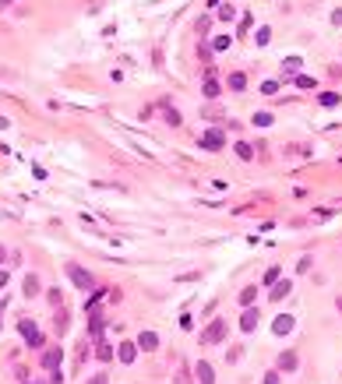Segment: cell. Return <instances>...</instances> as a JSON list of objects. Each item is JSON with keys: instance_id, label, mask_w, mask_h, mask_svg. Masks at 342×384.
<instances>
[{"instance_id": "3", "label": "cell", "mask_w": 342, "mask_h": 384, "mask_svg": "<svg viewBox=\"0 0 342 384\" xmlns=\"http://www.w3.org/2000/svg\"><path fill=\"white\" fill-rule=\"evenodd\" d=\"M226 331H230V328H226V321L219 317V321H212L205 331H201V345H219L222 338H226Z\"/></svg>"}, {"instance_id": "33", "label": "cell", "mask_w": 342, "mask_h": 384, "mask_svg": "<svg viewBox=\"0 0 342 384\" xmlns=\"http://www.w3.org/2000/svg\"><path fill=\"white\" fill-rule=\"evenodd\" d=\"M7 127H11V124H7V120H4V117H0V131H7Z\"/></svg>"}, {"instance_id": "10", "label": "cell", "mask_w": 342, "mask_h": 384, "mask_svg": "<svg viewBox=\"0 0 342 384\" xmlns=\"http://www.w3.org/2000/svg\"><path fill=\"white\" fill-rule=\"evenodd\" d=\"M289 289H293V282H289V279H279V282L272 286L268 300H282V296H289Z\"/></svg>"}, {"instance_id": "21", "label": "cell", "mask_w": 342, "mask_h": 384, "mask_svg": "<svg viewBox=\"0 0 342 384\" xmlns=\"http://www.w3.org/2000/svg\"><path fill=\"white\" fill-rule=\"evenodd\" d=\"M254 124L257 127H268L272 124V113H254Z\"/></svg>"}, {"instance_id": "19", "label": "cell", "mask_w": 342, "mask_h": 384, "mask_svg": "<svg viewBox=\"0 0 342 384\" xmlns=\"http://www.w3.org/2000/svg\"><path fill=\"white\" fill-rule=\"evenodd\" d=\"M254 296H257V289H254V286H247V289L240 293V303H244V307H251V303H254Z\"/></svg>"}, {"instance_id": "2", "label": "cell", "mask_w": 342, "mask_h": 384, "mask_svg": "<svg viewBox=\"0 0 342 384\" xmlns=\"http://www.w3.org/2000/svg\"><path fill=\"white\" fill-rule=\"evenodd\" d=\"M18 331H21V338H25V345H32V349H43V331L35 328L28 317L25 321H18Z\"/></svg>"}, {"instance_id": "18", "label": "cell", "mask_w": 342, "mask_h": 384, "mask_svg": "<svg viewBox=\"0 0 342 384\" xmlns=\"http://www.w3.org/2000/svg\"><path fill=\"white\" fill-rule=\"evenodd\" d=\"M300 64H303L300 57H286V60H282V67H286L289 74H296V71H300Z\"/></svg>"}, {"instance_id": "20", "label": "cell", "mask_w": 342, "mask_h": 384, "mask_svg": "<svg viewBox=\"0 0 342 384\" xmlns=\"http://www.w3.org/2000/svg\"><path fill=\"white\" fill-rule=\"evenodd\" d=\"M237 155H240V159H254V148L240 141V145H237Z\"/></svg>"}, {"instance_id": "5", "label": "cell", "mask_w": 342, "mask_h": 384, "mask_svg": "<svg viewBox=\"0 0 342 384\" xmlns=\"http://www.w3.org/2000/svg\"><path fill=\"white\" fill-rule=\"evenodd\" d=\"M226 145V134L215 127V131H205V138H201V148H208V152H219Z\"/></svg>"}, {"instance_id": "32", "label": "cell", "mask_w": 342, "mask_h": 384, "mask_svg": "<svg viewBox=\"0 0 342 384\" xmlns=\"http://www.w3.org/2000/svg\"><path fill=\"white\" fill-rule=\"evenodd\" d=\"M4 261H7V250H4V247H0V264H4Z\"/></svg>"}, {"instance_id": "15", "label": "cell", "mask_w": 342, "mask_h": 384, "mask_svg": "<svg viewBox=\"0 0 342 384\" xmlns=\"http://www.w3.org/2000/svg\"><path fill=\"white\" fill-rule=\"evenodd\" d=\"M201 92H205L208 99H215V95H219L222 88H219V81H215V78H205V88H201Z\"/></svg>"}, {"instance_id": "30", "label": "cell", "mask_w": 342, "mask_h": 384, "mask_svg": "<svg viewBox=\"0 0 342 384\" xmlns=\"http://www.w3.org/2000/svg\"><path fill=\"white\" fill-rule=\"evenodd\" d=\"M332 21H335V25H342V7H339V11L332 14Z\"/></svg>"}, {"instance_id": "17", "label": "cell", "mask_w": 342, "mask_h": 384, "mask_svg": "<svg viewBox=\"0 0 342 384\" xmlns=\"http://www.w3.org/2000/svg\"><path fill=\"white\" fill-rule=\"evenodd\" d=\"M293 81H296V88H318L314 78H307V74H293Z\"/></svg>"}, {"instance_id": "23", "label": "cell", "mask_w": 342, "mask_h": 384, "mask_svg": "<svg viewBox=\"0 0 342 384\" xmlns=\"http://www.w3.org/2000/svg\"><path fill=\"white\" fill-rule=\"evenodd\" d=\"M339 102V92H321V106H335Z\"/></svg>"}, {"instance_id": "4", "label": "cell", "mask_w": 342, "mask_h": 384, "mask_svg": "<svg viewBox=\"0 0 342 384\" xmlns=\"http://www.w3.org/2000/svg\"><path fill=\"white\" fill-rule=\"evenodd\" d=\"M296 367H300V356H296L293 349L279 353V360H275V370H279V374H296Z\"/></svg>"}, {"instance_id": "9", "label": "cell", "mask_w": 342, "mask_h": 384, "mask_svg": "<svg viewBox=\"0 0 342 384\" xmlns=\"http://www.w3.org/2000/svg\"><path fill=\"white\" fill-rule=\"evenodd\" d=\"M138 349H141V345H138V342H120V349H117V356H120L124 363H134V356H138Z\"/></svg>"}, {"instance_id": "27", "label": "cell", "mask_w": 342, "mask_h": 384, "mask_svg": "<svg viewBox=\"0 0 342 384\" xmlns=\"http://www.w3.org/2000/svg\"><path fill=\"white\" fill-rule=\"evenodd\" d=\"M219 18H222V21H230V18H237V11H233V7H219Z\"/></svg>"}, {"instance_id": "28", "label": "cell", "mask_w": 342, "mask_h": 384, "mask_svg": "<svg viewBox=\"0 0 342 384\" xmlns=\"http://www.w3.org/2000/svg\"><path fill=\"white\" fill-rule=\"evenodd\" d=\"M264 384H279V370H268V374H264Z\"/></svg>"}, {"instance_id": "35", "label": "cell", "mask_w": 342, "mask_h": 384, "mask_svg": "<svg viewBox=\"0 0 342 384\" xmlns=\"http://www.w3.org/2000/svg\"><path fill=\"white\" fill-rule=\"evenodd\" d=\"M339 310H342V296H339Z\"/></svg>"}, {"instance_id": "11", "label": "cell", "mask_w": 342, "mask_h": 384, "mask_svg": "<svg viewBox=\"0 0 342 384\" xmlns=\"http://www.w3.org/2000/svg\"><path fill=\"white\" fill-rule=\"evenodd\" d=\"M240 328H244V331H254V328H257V310H254V307H247V310H244Z\"/></svg>"}, {"instance_id": "7", "label": "cell", "mask_w": 342, "mask_h": 384, "mask_svg": "<svg viewBox=\"0 0 342 384\" xmlns=\"http://www.w3.org/2000/svg\"><path fill=\"white\" fill-rule=\"evenodd\" d=\"M138 345H141L145 353H156V349H159V335H156V331H141V335H138Z\"/></svg>"}, {"instance_id": "24", "label": "cell", "mask_w": 342, "mask_h": 384, "mask_svg": "<svg viewBox=\"0 0 342 384\" xmlns=\"http://www.w3.org/2000/svg\"><path fill=\"white\" fill-rule=\"evenodd\" d=\"M261 92H264V95H275V92H279V85H275V81H268V78H264V81H261Z\"/></svg>"}, {"instance_id": "25", "label": "cell", "mask_w": 342, "mask_h": 384, "mask_svg": "<svg viewBox=\"0 0 342 384\" xmlns=\"http://www.w3.org/2000/svg\"><path fill=\"white\" fill-rule=\"evenodd\" d=\"M95 356L106 363V360H113V349H109V345H99V349H95Z\"/></svg>"}, {"instance_id": "36", "label": "cell", "mask_w": 342, "mask_h": 384, "mask_svg": "<svg viewBox=\"0 0 342 384\" xmlns=\"http://www.w3.org/2000/svg\"><path fill=\"white\" fill-rule=\"evenodd\" d=\"M32 384H43V381H32Z\"/></svg>"}, {"instance_id": "8", "label": "cell", "mask_w": 342, "mask_h": 384, "mask_svg": "<svg viewBox=\"0 0 342 384\" xmlns=\"http://www.w3.org/2000/svg\"><path fill=\"white\" fill-rule=\"evenodd\" d=\"M293 324H296V317H293V314H282V317H275L272 331H275V335H289V331H293Z\"/></svg>"}, {"instance_id": "31", "label": "cell", "mask_w": 342, "mask_h": 384, "mask_svg": "<svg viewBox=\"0 0 342 384\" xmlns=\"http://www.w3.org/2000/svg\"><path fill=\"white\" fill-rule=\"evenodd\" d=\"M7 286V272H0V289H4Z\"/></svg>"}, {"instance_id": "13", "label": "cell", "mask_w": 342, "mask_h": 384, "mask_svg": "<svg viewBox=\"0 0 342 384\" xmlns=\"http://www.w3.org/2000/svg\"><path fill=\"white\" fill-rule=\"evenodd\" d=\"M21 293L32 300V296H39V279H35V275H25V286H21Z\"/></svg>"}, {"instance_id": "29", "label": "cell", "mask_w": 342, "mask_h": 384, "mask_svg": "<svg viewBox=\"0 0 342 384\" xmlns=\"http://www.w3.org/2000/svg\"><path fill=\"white\" fill-rule=\"evenodd\" d=\"M88 384H106V374H95V377H92Z\"/></svg>"}, {"instance_id": "16", "label": "cell", "mask_w": 342, "mask_h": 384, "mask_svg": "<svg viewBox=\"0 0 342 384\" xmlns=\"http://www.w3.org/2000/svg\"><path fill=\"white\" fill-rule=\"evenodd\" d=\"M212 50H215V53L230 50V35H215V39H212Z\"/></svg>"}, {"instance_id": "34", "label": "cell", "mask_w": 342, "mask_h": 384, "mask_svg": "<svg viewBox=\"0 0 342 384\" xmlns=\"http://www.w3.org/2000/svg\"><path fill=\"white\" fill-rule=\"evenodd\" d=\"M7 4H14V0H0V11H4V7H7Z\"/></svg>"}, {"instance_id": "26", "label": "cell", "mask_w": 342, "mask_h": 384, "mask_svg": "<svg viewBox=\"0 0 342 384\" xmlns=\"http://www.w3.org/2000/svg\"><path fill=\"white\" fill-rule=\"evenodd\" d=\"M268 39H272L268 28H257V46H268Z\"/></svg>"}, {"instance_id": "1", "label": "cell", "mask_w": 342, "mask_h": 384, "mask_svg": "<svg viewBox=\"0 0 342 384\" xmlns=\"http://www.w3.org/2000/svg\"><path fill=\"white\" fill-rule=\"evenodd\" d=\"M64 272H67V279H71L74 286H78V289H85V293H92V289H95V279H92V275L85 272L82 264H74V261H67V264H64Z\"/></svg>"}, {"instance_id": "14", "label": "cell", "mask_w": 342, "mask_h": 384, "mask_svg": "<svg viewBox=\"0 0 342 384\" xmlns=\"http://www.w3.org/2000/svg\"><path fill=\"white\" fill-rule=\"evenodd\" d=\"M230 88H237V92L247 88V74H244V71H233V74H230Z\"/></svg>"}, {"instance_id": "6", "label": "cell", "mask_w": 342, "mask_h": 384, "mask_svg": "<svg viewBox=\"0 0 342 384\" xmlns=\"http://www.w3.org/2000/svg\"><path fill=\"white\" fill-rule=\"evenodd\" d=\"M60 360H64V349H60V345H50V349L43 353V367H46V370H57Z\"/></svg>"}, {"instance_id": "22", "label": "cell", "mask_w": 342, "mask_h": 384, "mask_svg": "<svg viewBox=\"0 0 342 384\" xmlns=\"http://www.w3.org/2000/svg\"><path fill=\"white\" fill-rule=\"evenodd\" d=\"M279 282V268H268V272H264V286H275Z\"/></svg>"}, {"instance_id": "12", "label": "cell", "mask_w": 342, "mask_h": 384, "mask_svg": "<svg viewBox=\"0 0 342 384\" xmlns=\"http://www.w3.org/2000/svg\"><path fill=\"white\" fill-rule=\"evenodd\" d=\"M198 384H215V374H212V363H198Z\"/></svg>"}]
</instances>
